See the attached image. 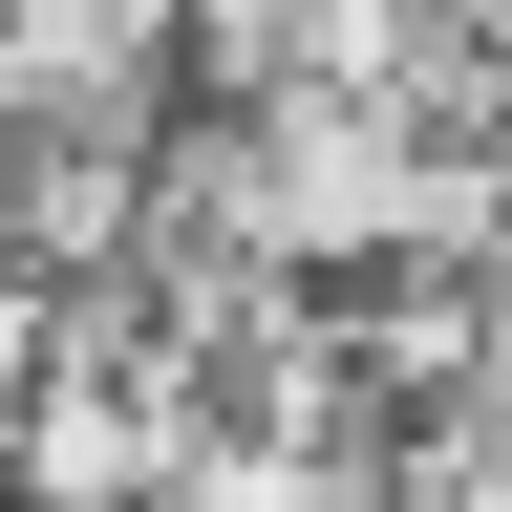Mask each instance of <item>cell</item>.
Returning a JSON list of instances; mask_svg holds the SVG:
<instances>
[{"instance_id":"cell-2","label":"cell","mask_w":512,"mask_h":512,"mask_svg":"<svg viewBox=\"0 0 512 512\" xmlns=\"http://www.w3.org/2000/svg\"><path fill=\"white\" fill-rule=\"evenodd\" d=\"M22 384H43V299L0 278V427H22Z\"/></svg>"},{"instance_id":"cell-1","label":"cell","mask_w":512,"mask_h":512,"mask_svg":"<svg viewBox=\"0 0 512 512\" xmlns=\"http://www.w3.org/2000/svg\"><path fill=\"white\" fill-rule=\"evenodd\" d=\"M150 150H171V128H150ZM150 150H128V128H0V278H22V299L150 278Z\"/></svg>"}]
</instances>
